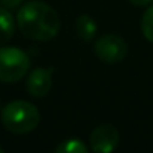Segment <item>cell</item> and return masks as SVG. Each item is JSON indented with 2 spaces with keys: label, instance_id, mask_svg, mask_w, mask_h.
<instances>
[{
  "label": "cell",
  "instance_id": "cell-11",
  "mask_svg": "<svg viewBox=\"0 0 153 153\" xmlns=\"http://www.w3.org/2000/svg\"><path fill=\"white\" fill-rule=\"evenodd\" d=\"M23 0H0V5L6 9H15L21 5Z\"/></svg>",
  "mask_w": 153,
  "mask_h": 153
},
{
  "label": "cell",
  "instance_id": "cell-12",
  "mask_svg": "<svg viewBox=\"0 0 153 153\" xmlns=\"http://www.w3.org/2000/svg\"><path fill=\"white\" fill-rule=\"evenodd\" d=\"M129 2H131L132 5H135V6H146V5L152 3L153 0H129Z\"/></svg>",
  "mask_w": 153,
  "mask_h": 153
},
{
  "label": "cell",
  "instance_id": "cell-8",
  "mask_svg": "<svg viewBox=\"0 0 153 153\" xmlns=\"http://www.w3.org/2000/svg\"><path fill=\"white\" fill-rule=\"evenodd\" d=\"M75 30H76V35H78L80 39L86 41V42H90L95 35H96V23L95 20L90 17V15H80L76 18V23H75Z\"/></svg>",
  "mask_w": 153,
  "mask_h": 153
},
{
  "label": "cell",
  "instance_id": "cell-1",
  "mask_svg": "<svg viewBox=\"0 0 153 153\" xmlns=\"http://www.w3.org/2000/svg\"><path fill=\"white\" fill-rule=\"evenodd\" d=\"M17 24L21 33L33 41H50L60 30L59 14L47 3L33 0L18 9Z\"/></svg>",
  "mask_w": 153,
  "mask_h": 153
},
{
  "label": "cell",
  "instance_id": "cell-7",
  "mask_svg": "<svg viewBox=\"0 0 153 153\" xmlns=\"http://www.w3.org/2000/svg\"><path fill=\"white\" fill-rule=\"evenodd\" d=\"M15 32V20L9 9L6 8H0V47L8 44Z\"/></svg>",
  "mask_w": 153,
  "mask_h": 153
},
{
  "label": "cell",
  "instance_id": "cell-9",
  "mask_svg": "<svg viewBox=\"0 0 153 153\" xmlns=\"http://www.w3.org/2000/svg\"><path fill=\"white\" fill-rule=\"evenodd\" d=\"M89 149L87 146L76 138H71V140H65L60 146L56 147V153H87Z\"/></svg>",
  "mask_w": 153,
  "mask_h": 153
},
{
  "label": "cell",
  "instance_id": "cell-4",
  "mask_svg": "<svg viewBox=\"0 0 153 153\" xmlns=\"http://www.w3.org/2000/svg\"><path fill=\"white\" fill-rule=\"evenodd\" d=\"M95 54L104 63H119L128 54V44L119 35H104L95 42Z\"/></svg>",
  "mask_w": 153,
  "mask_h": 153
},
{
  "label": "cell",
  "instance_id": "cell-6",
  "mask_svg": "<svg viewBox=\"0 0 153 153\" xmlns=\"http://www.w3.org/2000/svg\"><path fill=\"white\" fill-rule=\"evenodd\" d=\"M53 74L54 69H45V68H35L30 74L26 83L27 92L35 96V98H42L45 95H48V92L51 90V84H53Z\"/></svg>",
  "mask_w": 153,
  "mask_h": 153
},
{
  "label": "cell",
  "instance_id": "cell-2",
  "mask_svg": "<svg viewBox=\"0 0 153 153\" xmlns=\"http://www.w3.org/2000/svg\"><path fill=\"white\" fill-rule=\"evenodd\" d=\"M41 122V114L38 108L27 101H12L6 104L2 110L3 126L17 135L29 134L38 128Z\"/></svg>",
  "mask_w": 153,
  "mask_h": 153
},
{
  "label": "cell",
  "instance_id": "cell-13",
  "mask_svg": "<svg viewBox=\"0 0 153 153\" xmlns=\"http://www.w3.org/2000/svg\"><path fill=\"white\" fill-rule=\"evenodd\" d=\"M0 153H3V147L2 146H0Z\"/></svg>",
  "mask_w": 153,
  "mask_h": 153
},
{
  "label": "cell",
  "instance_id": "cell-3",
  "mask_svg": "<svg viewBox=\"0 0 153 153\" xmlns=\"http://www.w3.org/2000/svg\"><path fill=\"white\" fill-rule=\"evenodd\" d=\"M30 68L29 56L15 47H0V81L17 83Z\"/></svg>",
  "mask_w": 153,
  "mask_h": 153
},
{
  "label": "cell",
  "instance_id": "cell-5",
  "mask_svg": "<svg viewBox=\"0 0 153 153\" xmlns=\"http://www.w3.org/2000/svg\"><path fill=\"white\" fill-rule=\"evenodd\" d=\"M119 131L114 125L104 123L93 129L90 134V147L98 153H110L119 144Z\"/></svg>",
  "mask_w": 153,
  "mask_h": 153
},
{
  "label": "cell",
  "instance_id": "cell-10",
  "mask_svg": "<svg viewBox=\"0 0 153 153\" xmlns=\"http://www.w3.org/2000/svg\"><path fill=\"white\" fill-rule=\"evenodd\" d=\"M141 32L144 38L153 44V5L147 8L141 17Z\"/></svg>",
  "mask_w": 153,
  "mask_h": 153
}]
</instances>
